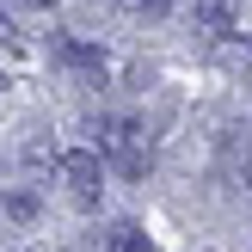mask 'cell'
Masks as SVG:
<instances>
[{"mask_svg":"<svg viewBox=\"0 0 252 252\" xmlns=\"http://www.w3.org/2000/svg\"><path fill=\"white\" fill-rule=\"evenodd\" d=\"M98 148H105V160L123 172V179H148V166H154V154H148V135L135 117H105L98 123Z\"/></svg>","mask_w":252,"mask_h":252,"instance_id":"1","label":"cell"},{"mask_svg":"<svg viewBox=\"0 0 252 252\" xmlns=\"http://www.w3.org/2000/svg\"><path fill=\"white\" fill-rule=\"evenodd\" d=\"M56 166H62V185H68V197H74V203H80V209H98L105 166H98V154H93V148H68Z\"/></svg>","mask_w":252,"mask_h":252,"instance_id":"2","label":"cell"},{"mask_svg":"<svg viewBox=\"0 0 252 252\" xmlns=\"http://www.w3.org/2000/svg\"><path fill=\"white\" fill-rule=\"evenodd\" d=\"M56 56L68 62V68L80 74L86 86H105V56H98L93 43H80V37H56Z\"/></svg>","mask_w":252,"mask_h":252,"instance_id":"3","label":"cell"},{"mask_svg":"<svg viewBox=\"0 0 252 252\" xmlns=\"http://www.w3.org/2000/svg\"><path fill=\"white\" fill-rule=\"evenodd\" d=\"M234 12H240V0H197V25H203L209 37H228Z\"/></svg>","mask_w":252,"mask_h":252,"instance_id":"4","label":"cell"},{"mask_svg":"<svg viewBox=\"0 0 252 252\" xmlns=\"http://www.w3.org/2000/svg\"><path fill=\"white\" fill-rule=\"evenodd\" d=\"M0 209H6V216L25 228V221H37V191H25V185H19V191H6V197H0Z\"/></svg>","mask_w":252,"mask_h":252,"instance_id":"5","label":"cell"},{"mask_svg":"<svg viewBox=\"0 0 252 252\" xmlns=\"http://www.w3.org/2000/svg\"><path fill=\"white\" fill-rule=\"evenodd\" d=\"M111 252H154V240H148L135 221H117V228H111Z\"/></svg>","mask_w":252,"mask_h":252,"instance_id":"6","label":"cell"},{"mask_svg":"<svg viewBox=\"0 0 252 252\" xmlns=\"http://www.w3.org/2000/svg\"><path fill=\"white\" fill-rule=\"evenodd\" d=\"M123 6H129V12H135V19H160V12H166V6H172V0H123Z\"/></svg>","mask_w":252,"mask_h":252,"instance_id":"7","label":"cell"},{"mask_svg":"<svg viewBox=\"0 0 252 252\" xmlns=\"http://www.w3.org/2000/svg\"><path fill=\"white\" fill-rule=\"evenodd\" d=\"M12 228H19V221H12L6 209H0V240H12Z\"/></svg>","mask_w":252,"mask_h":252,"instance_id":"8","label":"cell"},{"mask_svg":"<svg viewBox=\"0 0 252 252\" xmlns=\"http://www.w3.org/2000/svg\"><path fill=\"white\" fill-rule=\"evenodd\" d=\"M0 43H19V37H12V25H6V12H0Z\"/></svg>","mask_w":252,"mask_h":252,"instance_id":"9","label":"cell"},{"mask_svg":"<svg viewBox=\"0 0 252 252\" xmlns=\"http://www.w3.org/2000/svg\"><path fill=\"white\" fill-rule=\"evenodd\" d=\"M19 6H37V12H43V6H49V0H19Z\"/></svg>","mask_w":252,"mask_h":252,"instance_id":"10","label":"cell"},{"mask_svg":"<svg viewBox=\"0 0 252 252\" xmlns=\"http://www.w3.org/2000/svg\"><path fill=\"white\" fill-rule=\"evenodd\" d=\"M246 185H252V154H246Z\"/></svg>","mask_w":252,"mask_h":252,"instance_id":"11","label":"cell"}]
</instances>
